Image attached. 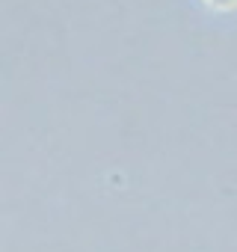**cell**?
Instances as JSON below:
<instances>
[{"label": "cell", "mask_w": 237, "mask_h": 252, "mask_svg": "<svg viewBox=\"0 0 237 252\" xmlns=\"http://www.w3.org/2000/svg\"><path fill=\"white\" fill-rule=\"evenodd\" d=\"M190 18L207 30H234L237 27V0H184Z\"/></svg>", "instance_id": "1"}]
</instances>
